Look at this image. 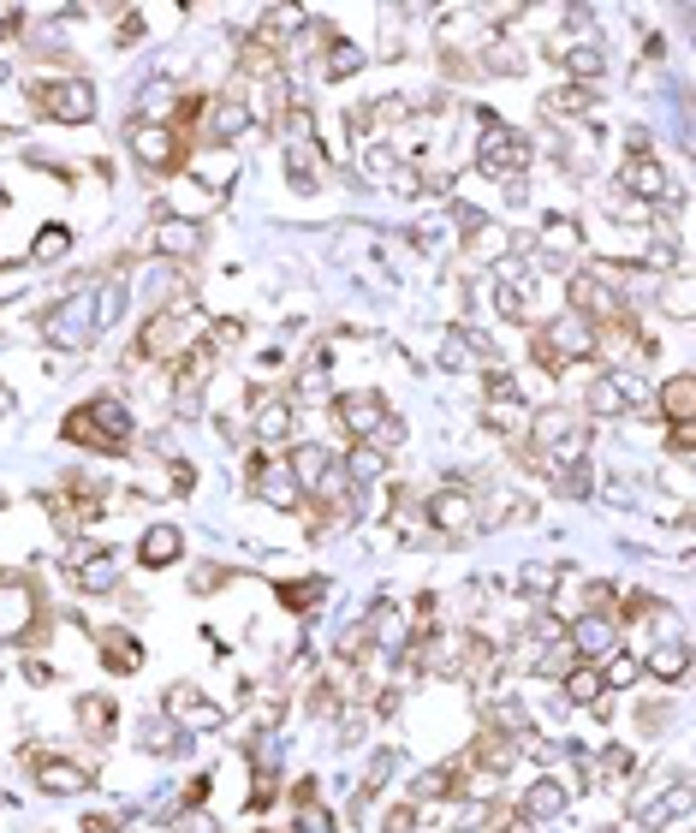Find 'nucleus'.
<instances>
[{
	"instance_id": "1",
	"label": "nucleus",
	"mask_w": 696,
	"mask_h": 833,
	"mask_svg": "<svg viewBox=\"0 0 696 833\" xmlns=\"http://www.w3.org/2000/svg\"><path fill=\"white\" fill-rule=\"evenodd\" d=\"M66 441H84V447H96V453H119V447L131 441V405H119L114 393L90 399L84 411L66 416Z\"/></svg>"
},
{
	"instance_id": "37",
	"label": "nucleus",
	"mask_w": 696,
	"mask_h": 833,
	"mask_svg": "<svg viewBox=\"0 0 696 833\" xmlns=\"http://www.w3.org/2000/svg\"><path fill=\"white\" fill-rule=\"evenodd\" d=\"M316 399H327V357H316V363L298 375V388H292V411L316 405Z\"/></svg>"
},
{
	"instance_id": "42",
	"label": "nucleus",
	"mask_w": 696,
	"mask_h": 833,
	"mask_svg": "<svg viewBox=\"0 0 696 833\" xmlns=\"http://www.w3.org/2000/svg\"><path fill=\"white\" fill-rule=\"evenodd\" d=\"M190 173H197L208 190H220V185H233V155H226V161H220V155H203V161L190 167Z\"/></svg>"
},
{
	"instance_id": "3",
	"label": "nucleus",
	"mask_w": 696,
	"mask_h": 833,
	"mask_svg": "<svg viewBox=\"0 0 696 833\" xmlns=\"http://www.w3.org/2000/svg\"><path fill=\"white\" fill-rule=\"evenodd\" d=\"M340 423L357 435V447H375V453H388V447L405 441V423L388 411V399H381V393H345L340 399Z\"/></svg>"
},
{
	"instance_id": "41",
	"label": "nucleus",
	"mask_w": 696,
	"mask_h": 833,
	"mask_svg": "<svg viewBox=\"0 0 696 833\" xmlns=\"http://www.w3.org/2000/svg\"><path fill=\"white\" fill-rule=\"evenodd\" d=\"M494 726H500V733H518V738H536L530 733V715H525V703H494Z\"/></svg>"
},
{
	"instance_id": "12",
	"label": "nucleus",
	"mask_w": 696,
	"mask_h": 833,
	"mask_svg": "<svg viewBox=\"0 0 696 833\" xmlns=\"http://www.w3.org/2000/svg\"><path fill=\"white\" fill-rule=\"evenodd\" d=\"M72 584L84 589V596H114V584H119V553L101 548V542H84V548L72 553Z\"/></svg>"
},
{
	"instance_id": "9",
	"label": "nucleus",
	"mask_w": 696,
	"mask_h": 833,
	"mask_svg": "<svg viewBox=\"0 0 696 833\" xmlns=\"http://www.w3.org/2000/svg\"><path fill=\"white\" fill-rule=\"evenodd\" d=\"M42 619V596L24 578H0V644H24Z\"/></svg>"
},
{
	"instance_id": "22",
	"label": "nucleus",
	"mask_w": 696,
	"mask_h": 833,
	"mask_svg": "<svg viewBox=\"0 0 696 833\" xmlns=\"http://www.w3.org/2000/svg\"><path fill=\"white\" fill-rule=\"evenodd\" d=\"M185 553V536H179V525H155V530H144V542H137V566H149V571H161V566H173Z\"/></svg>"
},
{
	"instance_id": "8",
	"label": "nucleus",
	"mask_w": 696,
	"mask_h": 833,
	"mask_svg": "<svg viewBox=\"0 0 696 833\" xmlns=\"http://www.w3.org/2000/svg\"><path fill=\"white\" fill-rule=\"evenodd\" d=\"M566 298H571V316H584V322H614L619 316V286L614 281H607V268H578V274H571V281H566Z\"/></svg>"
},
{
	"instance_id": "46",
	"label": "nucleus",
	"mask_w": 696,
	"mask_h": 833,
	"mask_svg": "<svg viewBox=\"0 0 696 833\" xmlns=\"http://www.w3.org/2000/svg\"><path fill=\"white\" fill-rule=\"evenodd\" d=\"M690 447H696V429H690V423H673V453H678V459H685V453H690Z\"/></svg>"
},
{
	"instance_id": "39",
	"label": "nucleus",
	"mask_w": 696,
	"mask_h": 833,
	"mask_svg": "<svg viewBox=\"0 0 696 833\" xmlns=\"http://www.w3.org/2000/svg\"><path fill=\"white\" fill-rule=\"evenodd\" d=\"M601 667H607V673H601V685H614V690H631V685H637V673H643V661H637V655H625V649H614Z\"/></svg>"
},
{
	"instance_id": "6",
	"label": "nucleus",
	"mask_w": 696,
	"mask_h": 833,
	"mask_svg": "<svg viewBox=\"0 0 696 833\" xmlns=\"http://www.w3.org/2000/svg\"><path fill=\"white\" fill-rule=\"evenodd\" d=\"M286 471L298 477V489H304V494H322V500H334V494H345V489H352V482H345V464H340V453H327L322 441L298 447V453L286 459Z\"/></svg>"
},
{
	"instance_id": "40",
	"label": "nucleus",
	"mask_w": 696,
	"mask_h": 833,
	"mask_svg": "<svg viewBox=\"0 0 696 833\" xmlns=\"http://www.w3.org/2000/svg\"><path fill=\"white\" fill-rule=\"evenodd\" d=\"M66 251H72V233H66V227H42L37 245H30V256H37V263H60Z\"/></svg>"
},
{
	"instance_id": "25",
	"label": "nucleus",
	"mask_w": 696,
	"mask_h": 833,
	"mask_svg": "<svg viewBox=\"0 0 696 833\" xmlns=\"http://www.w3.org/2000/svg\"><path fill=\"white\" fill-rule=\"evenodd\" d=\"M578 251H584V227L571 215H560V220L542 227V256H536V268H548L553 256H578Z\"/></svg>"
},
{
	"instance_id": "47",
	"label": "nucleus",
	"mask_w": 696,
	"mask_h": 833,
	"mask_svg": "<svg viewBox=\"0 0 696 833\" xmlns=\"http://www.w3.org/2000/svg\"><path fill=\"white\" fill-rule=\"evenodd\" d=\"M238 340H245V327H238V322H215V345H238Z\"/></svg>"
},
{
	"instance_id": "24",
	"label": "nucleus",
	"mask_w": 696,
	"mask_h": 833,
	"mask_svg": "<svg viewBox=\"0 0 696 833\" xmlns=\"http://www.w3.org/2000/svg\"><path fill=\"white\" fill-rule=\"evenodd\" d=\"M292 399H256V441L263 447H281L292 435Z\"/></svg>"
},
{
	"instance_id": "27",
	"label": "nucleus",
	"mask_w": 696,
	"mask_h": 833,
	"mask_svg": "<svg viewBox=\"0 0 696 833\" xmlns=\"http://www.w3.org/2000/svg\"><path fill=\"white\" fill-rule=\"evenodd\" d=\"M101 661H108V673H137L144 667V644L126 625H114V631H101Z\"/></svg>"
},
{
	"instance_id": "33",
	"label": "nucleus",
	"mask_w": 696,
	"mask_h": 833,
	"mask_svg": "<svg viewBox=\"0 0 696 833\" xmlns=\"http://www.w3.org/2000/svg\"><path fill=\"white\" fill-rule=\"evenodd\" d=\"M316 780H304L298 786V822H292V833H334V815H327L322 804H316Z\"/></svg>"
},
{
	"instance_id": "29",
	"label": "nucleus",
	"mask_w": 696,
	"mask_h": 833,
	"mask_svg": "<svg viewBox=\"0 0 696 833\" xmlns=\"http://www.w3.org/2000/svg\"><path fill=\"white\" fill-rule=\"evenodd\" d=\"M464 245H471L477 263H494V256H507V251H512V233L500 227V220H477V227L464 233Z\"/></svg>"
},
{
	"instance_id": "48",
	"label": "nucleus",
	"mask_w": 696,
	"mask_h": 833,
	"mask_svg": "<svg viewBox=\"0 0 696 833\" xmlns=\"http://www.w3.org/2000/svg\"><path fill=\"white\" fill-rule=\"evenodd\" d=\"M144 37V12H126V24H119V42H137Z\"/></svg>"
},
{
	"instance_id": "32",
	"label": "nucleus",
	"mask_w": 696,
	"mask_h": 833,
	"mask_svg": "<svg viewBox=\"0 0 696 833\" xmlns=\"http://www.w3.org/2000/svg\"><path fill=\"white\" fill-rule=\"evenodd\" d=\"M322 72H327V78H352V72H363V48L327 30V60H322Z\"/></svg>"
},
{
	"instance_id": "45",
	"label": "nucleus",
	"mask_w": 696,
	"mask_h": 833,
	"mask_svg": "<svg viewBox=\"0 0 696 833\" xmlns=\"http://www.w3.org/2000/svg\"><path fill=\"white\" fill-rule=\"evenodd\" d=\"M173 833H220V822L208 815L203 804L197 810H179V822H173Z\"/></svg>"
},
{
	"instance_id": "35",
	"label": "nucleus",
	"mask_w": 696,
	"mask_h": 833,
	"mask_svg": "<svg viewBox=\"0 0 696 833\" xmlns=\"http://www.w3.org/2000/svg\"><path fill=\"white\" fill-rule=\"evenodd\" d=\"M685 667H690V644H660L649 655V673L660 685H673V679H685Z\"/></svg>"
},
{
	"instance_id": "10",
	"label": "nucleus",
	"mask_w": 696,
	"mask_h": 833,
	"mask_svg": "<svg viewBox=\"0 0 696 833\" xmlns=\"http://www.w3.org/2000/svg\"><path fill=\"white\" fill-rule=\"evenodd\" d=\"M566 644H571V655H578V661L596 667V661H607V655L619 649V625L607 619L601 607H589V614H578V619L566 625Z\"/></svg>"
},
{
	"instance_id": "16",
	"label": "nucleus",
	"mask_w": 696,
	"mask_h": 833,
	"mask_svg": "<svg viewBox=\"0 0 696 833\" xmlns=\"http://www.w3.org/2000/svg\"><path fill=\"white\" fill-rule=\"evenodd\" d=\"M619 190H631V197L649 208V203H660V197H673V185H667V167L660 161H649V155H631V161L619 167Z\"/></svg>"
},
{
	"instance_id": "23",
	"label": "nucleus",
	"mask_w": 696,
	"mask_h": 833,
	"mask_svg": "<svg viewBox=\"0 0 696 833\" xmlns=\"http://www.w3.org/2000/svg\"><path fill=\"white\" fill-rule=\"evenodd\" d=\"M571 804V792H566V780H553V774H542L536 786L525 792V822H553Z\"/></svg>"
},
{
	"instance_id": "18",
	"label": "nucleus",
	"mask_w": 696,
	"mask_h": 833,
	"mask_svg": "<svg viewBox=\"0 0 696 833\" xmlns=\"http://www.w3.org/2000/svg\"><path fill=\"white\" fill-rule=\"evenodd\" d=\"M179 340H185L179 310H155V316L137 327V357H179Z\"/></svg>"
},
{
	"instance_id": "21",
	"label": "nucleus",
	"mask_w": 696,
	"mask_h": 833,
	"mask_svg": "<svg viewBox=\"0 0 696 833\" xmlns=\"http://www.w3.org/2000/svg\"><path fill=\"white\" fill-rule=\"evenodd\" d=\"M256 494H263L268 507H281V512L304 507V489H298V477H292L286 464H274V459H263V464H256Z\"/></svg>"
},
{
	"instance_id": "14",
	"label": "nucleus",
	"mask_w": 696,
	"mask_h": 833,
	"mask_svg": "<svg viewBox=\"0 0 696 833\" xmlns=\"http://www.w3.org/2000/svg\"><path fill=\"white\" fill-rule=\"evenodd\" d=\"M126 144H131V155L149 173H173V167H179V131H173V126H144V119H137V126L126 131Z\"/></svg>"
},
{
	"instance_id": "5",
	"label": "nucleus",
	"mask_w": 696,
	"mask_h": 833,
	"mask_svg": "<svg viewBox=\"0 0 696 833\" xmlns=\"http://www.w3.org/2000/svg\"><path fill=\"white\" fill-rule=\"evenodd\" d=\"M601 352V334H596V322H584V316H566L560 322H548L542 334H536V357H542V370H560V363H578V357H596Z\"/></svg>"
},
{
	"instance_id": "31",
	"label": "nucleus",
	"mask_w": 696,
	"mask_h": 833,
	"mask_svg": "<svg viewBox=\"0 0 696 833\" xmlns=\"http://www.w3.org/2000/svg\"><path fill=\"white\" fill-rule=\"evenodd\" d=\"M660 411H667L673 423H690V411H696V381H690V375L660 381Z\"/></svg>"
},
{
	"instance_id": "19",
	"label": "nucleus",
	"mask_w": 696,
	"mask_h": 833,
	"mask_svg": "<svg viewBox=\"0 0 696 833\" xmlns=\"http://www.w3.org/2000/svg\"><path fill=\"white\" fill-rule=\"evenodd\" d=\"M30 774H37V786L55 792V797H72V792L90 786V768H78V762H66V756H30Z\"/></svg>"
},
{
	"instance_id": "30",
	"label": "nucleus",
	"mask_w": 696,
	"mask_h": 833,
	"mask_svg": "<svg viewBox=\"0 0 696 833\" xmlns=\"http://www.w3.org/2000/svg\"><path fill=\"white\" fill-rule=\"evenodd\" d=\"M560 679H566V697L578 703V708H596L601 690H607V685H601V667H589V661H584V667H566Z\"/></svg>"
},
{
	"instance_id": "38",
	"label": "nucleus",
	"mask_w": 696,
	"mask_h": 833,
	"mask_svg": "<svg viewBox=\"0 0 696 833\" xmlns=\"http://www.w3.org/2000/svg\"><path fill=\"white\" fill-rule=\"evenodd\" d=\"M274 596H281V607H292V614H310V607L327 596V584L322 578H298V584H281Z\"/></svg>"
},
{
	"instance_id": "15",
	"label": "nucleus",
	"mask_w": 696,
	"mask_h": 833,
	"mask_svg": "<svg viewBox=\"0 0 696 833\" xmlns=\"http://www.w3.org/2000/svg\"><path fill=\"white\" fill-rule=\"evenodd\" d=\"M149 245L161 251L167 263H190V256L203 251V227H197V220H185V215H167V220H155Z\"/></svg>"
},
{
	"instance_id": "2",
	"label": "nucleus",
	"mask_w": 696,
	"mask_h": 833,
	"mask_svg": "<svg viewBox=\"0 0 696 833\" xmlns=\"http://www.w3.org/2000/svg\"><path fill=\"white\" fill-rule=\"evenodd\" d=\"M482 144H477V173H489V179L500 185H512V179H525V167H530V144L518 137L512 126H500V114L482 108Z\"/></svg>"
},
{
	"instance_id": "49",
	"label": "nucleus",
	"mask_w": 696,
	"mask_h": 833,
	"mask_svg": "<svg viewBox=\"0 0 696 833\" xmlns=\"http://www.w3.org/2000/svg\"><path fill=\"white\" fill-rule=\"evenodd\" d=\"M0 78H7V66H0Z\"/></svg>"
},
{
	"instance_id": "36",
	"label": "nucleus",
	"mask_w": 696,
	"mask_h": 833,
	"mask_svg": "<svg viewBox=\"0 0 696 833\" xmlns=\"http://www.w3.org/2000/svg\"><path fill=\"white\" fill-rule=\"evenodd\" d=\"M381 471H388V453H375V447H357V453H345V482H352V489L375 482Z\"/></svg>"
},
{
	"instance_id": "7",
	"label": "nucleus",
	"mask_w": 696,
	"mask_h": 833,
	"mask_svg": "<svg viewBox=\"0 0 696 833\" xmlns=\"http://www.w3.org/2000/svg\"><path fill=\"white\" fill-rule=\"evenodd\" d=\"M30 101L60 119V126H84V119H96V90L84 78H55V84H30Z\"/></svg>"
},
{
	"instance_id": "26",
	"label": "nucleus",
	"mask_w": 696,
	"mask_h": 833,
	"mask_svg": "<svg viewBox=\"0 0 696 833\" xmlns=\"http://www.w3.org/2000/svg\"><path fill=\"white\" fill-rule=\"evenodd\" d=\"M251 126H256V114H251L238 96H220V101H215V119H208V131H215L220 144H238V137H251Z\"/></svg>"
},
{
	"instance_id": "11",
	"label": "nucleus",
	"mask_w": 696,
	"mask_h": 833,
	"mask_svg": "<svg viewBox=\"0 0 696 833\" xmlns=\"http://www.w3.org/2000/svg\"><path fill=\"white\" fill-rule=\"evenodd\" d=\"M631 405H649V388H643V375L607 370V375L589 381V411H596V416H619V411H631Z\"/></svg>"
},
{
	"instance_id": "43",
	"label": "nucleus",
	"mask_w": 696,
	"mask_h": 833,
	"mask_svg": "<svg viewBox=\"0 0 696 833\" xmlns=\"http://www.w3.org/2000/svg\"><path fill=\"white\" fill-rule=\"evenodd\" d=\"M660 304H667V316H678V322L690 316V281H685V274H673V281L660 286Z\"/></svg>"
},
{
	"instance_id": "44",
	"label": "nucleus",
	"mask_w": 696,
	"mask_h": 833,
	"mask_svg": "<svg viewBox=\"0 0 696 833\" xmlns=\"http://www.w3.org/2000/svg\"><path fill=\"white\" fill-rule=\"evenodd\" d=\"M589 101H596L589 90H560V96H548V101H542V114H584Z\"/></svg>"
},
{
	"instance_id": "34",
	"label": "nucleus",
	"mask_w": 696,
	"mask_h": 833,
	"mask_svg": "<svg viewBox=\"0 0 696 833\" xmlns=\"http://www.w3.org/2000/svg\"><path fill=\"white\" fill-rule=\"evenodd\" d=\"M518 589H525L530 601H542L548 589H560V566H548V560H530V566H518Z\"/></svg>"
},
{
	"instance_id": "20",
	"label": "nucleus",
	"mask_w": 696,
	"mask_h": 833,
	"mask_svg": "<svg viewBox=\"0 0 696 833\" xmlns=\"http://www.w3.org/2000/svg\"><path fill=\"white\" fill-rule=\"evenodd\" d=\"M363 637H370L381 655H399V649L411 644V619H405V607H399V601H381L375 614H370V631H363Z\"/></svg>"
},
{
	"instance_id": "17",
	"label": "nucleus",
	"mask_w": 696,
	"mask_h": 833,
	"mask_svg": "<svg viewBox=\"0 0 696 833\" xmlns=\"http://www.w3.org/2000/svg\"><path fill=\"white\" fill-rule=\"evenodd\" d=\"M429 525L441 530V536H464V530H477V500L464 494V489H441V494H429Z\"/></svg>"
},
{
	"instance_id": "28",
	"label": "nucleus",
	"mask_w": 696,
	"mask_h": 833,
	"mask_svg": "<svg viewBox=\"0 0 696 833\" xmlns=\"http://www.w3.org/2000/svg\"><path fill=\"white\" fill-rule=\"evenodd\" d=\"M553 55H560V66H566V72L578 78V84H584V90H589V84H601V72H607V55H601L596 42H578V48H553Z\"/></svg>"
},
{
	"instance_id": "13",
	"label": "nucleus",
	"mask_w": 696,
	"mask_h": 833,
	"mask_svg": "<svg viewBox=\"0 0 696 833\" xmlns=\"http://www.w3.org/2000/svg\"><path fill=\"white\" fill-rule=\"evenodd\" d=\"M167 715L179 721V733H215V726H226V708L208 703L197 685H173L167 690Z\"/></svg>"
},
{
	"instance_id": "4",
	"label": "nucleus",
	"mask_w": 696,
	"mask_h": 833,
	"mask_svg": "<svg viewBox=\"0 0 696 833\" xmlns=\"http://www.w3.org/2000/svg\"><path fill=\"white\" fill-rule=\"evenodd\" d=\"M37 334L55 345V352H84V345L101 334V322H96V292L84 286V292H72V298H60V304L42 316Z\"/></svg>"
}]
</instances>
